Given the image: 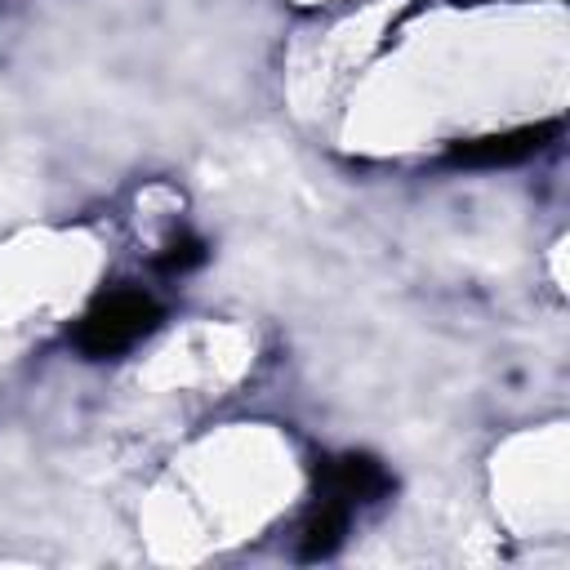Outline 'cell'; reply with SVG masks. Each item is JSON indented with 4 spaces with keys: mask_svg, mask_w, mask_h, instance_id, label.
<instances>
[{
    "mask_svg": "<svg viewBox=\"0 0 570 570\" xmlns=\"http://www.w3.org/2000/svg\"><path fill=\"white\" fill-rule=\"evenodd\" d=\"M156 303L138 289H111L102 294L85 321L76 325V343L89 352V356H111V352H125L129 343H138L151 325H156Z\"/></svg>",
    "mask_w": 570,
    "mask_h": 570,
    "instance_id": "cell-1",
    "label": "cell"
},
{
    "mask_svg": "<svg viewBox=\"0 0 570 570\" xmlns=\"http://www.w3.org/2000/svg\"><path fill=\"white\" fill-rule=\"evenodd\" d=\"M321 499H334L343 508H356V503H370L387 490V472L365 459V454H343V459H330L325 463V476H321Z\"/></svg>",
    "mask_w": 570,
    "mask_h": 570,
    "instance_id": "cell-2",
    "label": "cell"
},
{
    "mask_svg": "<svg viewBox=\"0 0 570 570\" xmlns=\"http://www.w3.org/2000/svg\"><path fill=\"white\" fill-rule=\"evenodd\" d=\"M543 138H552V125H539V129H512V134H490V138H472V142H459L450 156H454L459 165H512V160H525L530 151H539Z\"/></svg>",
    "mask_w": 570,
    "mask_h": 570,
    "instance_id": "cell-3",
    "label": "cell"
},
{
    "mask_svg": "<svg viewBox=\"0 0 570 570\" xmlns=\"http://www.w3.org/2000/svg\"><path fill=\"white\" fill-rule=\"evenodd\" d=\"M347 512H352V508H343V503H334V499H321V503L312 508V517L303 521V557H325V552H334V543L343 539Z\"/></svg>",
    "mask_w": 570,
    "mask_h": 570,
    "instance_id": "cell-4",
    "label": "cell"
},
{
    "mask_svg": "<svg viewBox=\"0 0 570 570\" xmlns=\"http://www.w3.org/2000/svg\"><path fill=\"white\" fill-rule=\"evenodd\" d=\"M205 258V249H200V240H191V236H183V240H174L169 249H165V267L169 272H183V267H191V263H200Z\"/></svg>",
    "mask_w": 570,
    "mask_h": 570,
    "instance_id": "cell-5",
    "label": "cell"
}]
</instances>
